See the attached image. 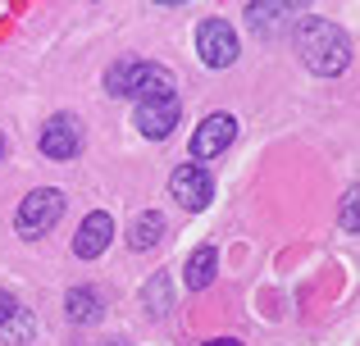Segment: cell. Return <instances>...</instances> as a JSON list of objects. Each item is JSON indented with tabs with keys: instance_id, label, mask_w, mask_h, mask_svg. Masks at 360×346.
<instances>
[{
	"instance_id": "6da1fadb",
	"label": "cell",
	"mask_w": 360,
	"mask_h": 346,
	"mask_svg": "<svg viewBox=\"0 0 360 346\" xmlns=\"http://www.w3.org/2000/svg\"><path fill=\"white\" fill-rule=\"evenodd\" d=\"M297 55L315 78H333L347 69V36L328 18H301L297 23Z\"/></svg>"
},
{
	"instance_id": "7a4b0ae2",
	"label": "cell",
	"mask_w": 360,
	"mask_h": 346,
	"mask_svg": "<svg viewBox=\"0 0 360 346\" xmlns=\"http://www.w3.org/2000/svg\"><path fill=\"white\" fill-rule=\"evenodd\" d=\"M60 214H64V192H55V187L27 192L23 205H18V237H27V241L46 237V232L60 223Z\"/></svg>"
},
{
	"instance_id": "3957f363",
	"label": "cell",
	"mask_w": 360,
	"mask_h": 346,
	"mask_svg": "<svg viewBox=\"0 0 360 346\" xmlns=\"http://www.w3.org/2000/svg\"><path fill=\"white\" fill-rule=\"evenodd\" d=\"M196 55H201L210 69H229V64H238L242 41H238V32H233V23H224V18H205V23L196 27Z\"/></svg>"
},
{
	"instance_id": "277c9868",
	"label": "cell",
	"mask_w": 360,
	"mask_h": 346,
	"mask_svg": "<svg viewBox=\"0 0 360 346\" xmlns=\"http://www.w3.org/2000/svg\"><path fill=\"white\" fill-rule=\"evenodd\" d=\"M169 192H174V201L183 205V210H205V205L214 201V178L205 173V164H178L174 178H169Z\"/></svg>"
},
{
	"instance_id": "5b68a950",
	"label": "cell",
	"mask_w": 360,
	"mask_h": 346,
	"mask_svg": "<svg viewBox=\"0 0 360 346\" xmlns=\"http://www.w3.org/2000/svg\"><path fill=\"white\" fill-rule=\"evenodd\" d=\"M233 137H238V119H233V114H210V119H205V124L192 133V164L219 160V155L233 146Z\"/></svg>"
},
{
	"instance_id": "8992f818",
	"label": "cell",
	"mask_w": 360,
	"mask_h": 346,
	"mask_svg": "<svg viewBox=\"0 0 360 346\" xmlns=\"http://www.w3.org/2000/svg\"><path fill=\"white\" fill-rule=\"evenodd\" d=\"M178 119H183V105H178V96L141 100V105H137V133L150 137V142H160V137H169V133L178 128Z\"/></svg>"
},
{
	"instance_id": "52a82bcc",
	"label": "cell",
	"mask_w": 360,
	"mask_h": 346,
	"mask_svg": "<svg viewBox=\"0 0 360 346\" xmlns=\"http://www.w3.org/2000/svg\"><path fill=\"white\" fill-rule=\"evenodd\" d=\"M41 151L51 160H73L82 151V124L73 114H55L51 124L41 128Z\"/></svg>"
},
{
	"instance_id": "ba28073f",
	"label": "cell",
	"mask_w": 360,
	"mask_h": 346,
	"mask_svg": "<svg viewBox=\"0 0 360 346\" xmlns=\"http://www.w3.org/2000/svg\"><path fill=\"white\" fill-rule=\"evenodd\" d=\"M110 237H115V219H110L105 210L87 214L82 228H78V237H73V255H78V260H96L101 251L110 246Z\"/></svg>"
},
{
	"instance_id": "9c48e42d",
	"label": "cell",
	"mask_w": 360,
	"mask_h": 346,
	"mask_svg": "<svg viewBox=\"0 0 360 346\" xmlns=\"http://www.w3.org/2000/svg\"><path fill=\"white\" fill-rule=\"evenodd\" d=\"M128 96L137 100H160V96H174V73L165 69V64H132V87Z\"/></svg>"
},
{
	"instance_id": "30bf717a",
	"label": "cell",
	"mask_w": 360,
	"mask_h": 346,
	"mask_svg": "<svg viewBox=\"0 0 360 346\" xmlns=\"http://www.w3.org/2000/svg\"><path fill=\"white\" fill-rule=\"evenodd\" d=\"M214 269H219V255H214V246L192 251V260H187V292H205V287L214 283Z\"/></svg>"
},
{
	"instance_id": "8fae6325",
	"label": "cell",
	"mask_w": 360,
	"mask_h": 346,
	"mask_svg": "<svg viewBox=\"0 0 360 346\" xmlns=\"http://www.w3.org/2000/svg\"><path fill=\"white\" fill-rule=\"evenodd\" d=\"M64 310H69L73 324H96L105 305H101V292H96V287H73L69 301H64Z\"/></svg>"
},
{
	"instance_id": "7c38bea8",
	"label": "cell",
	"mask_w": 360,
	"mask_h": 346,
	"mask_svg": "<svg viewBox=\"0 0 360 346\" xmlns=\"http://www.w3.org/2000/svg\"><path fill=\"white\" fill-rule=\"evenodd\" d=\"M160 237H165V219H160L155 210L132 219V228H128V246H132V251H150Z\"/></svg>"
},
{
	"instance_id": "4fadbf2b",
	"label": "cell",
	"mask_w": 360,
	"mask_h": 346,
	"mask_svg": "<svg viewBox=\"0 0 360 346\" xmlns=\"http://www.w3.org/2000/svg\"><path fill=\"white\" fill-rule=\"evenodd\" d=\"M246 18H251V27H278L292 18V5H283V0H274V5H246Z\"/></svg>"
},
{
	"instance_id": "5bb4252c",
	"label": "cell",
	"mask_w": 360,
	"mask_h": 346,
	"mask_svg": "<svg viewBox=\"0 0 360 346\" xmlns=\"http://www.w3.org/2000/svg\"><path fill=\"white\" fill-rule=\"evenodd\" d=\"M132 64H137V60H119L115 69L105 73V91H110V96H128V87H132Z\"/></svg>"
},
{
	"instance_id": "9a60e30c",
	"label": "cell",
	"mask_w": 360,
	"mask_h": 346,
	"mask_svg": "<svg viewBox=\"0 0 360 346\" xmlns=\"http://www.w3.org/2000/svg\"><path fill=\"white\" fill-rule=\"evenodd\" d=\"M27 333H32V314H27V310H14V319H9V342H23Z\"/></svg>"
},
{
	"instance_id": "2e32d148",
	"label": "cell",
	"mask_w": 360,
	"mask_h": 346,
	"mask_svg": "<svg viewBox=\"0 0 360 346\" xmlns=\"http://www.w3.org/2000/svg\"><path fill=\"white\" fill-rule=\"evenodd\" d=\"M342 228H347V232H356V228H360V219H356V187L342 196Z\"/></svg>"
},
{
	"instance_id": "e0dca14e",
	"label": "cell",
	"mask_w": 360,
	"mask_h": 346,
	"mask_svg": "<svg viewBox=\"0 0 360 346\" xmlns=\"http://www.w3.org/2000/svg\"><path fill=\"white\" fill-rule=\"evenodd\" d=\"M14 310H18V301H14L9 292H0V328H5V324L14 319Z\"/></svg>"
},
{
	"instance_id": "ac0fdd59",
	"label": "cell",
	"mask_w": 360,
	"mask_h": 346,
	"mask_svg": "<svg viewBox=\"0 0 360 346\" xmlns=\"http://www.w3.org/2000/svg\"><path fill=\"white\" fill-rule=\"evenodd\" d=\"M205 346H242V342H233V338H219V342H205Z\"/></svg>"
},
{
	"instance_id": "d6986e66",
	"label": "cell",
	"mask_w": 360,
	"mask_h": 346,
	"mask_svg": "<svg viewBox=\"0 0 360 346\" xmlns=\"http://www.w3.org/2000/svg\"><path fill=\"white\" fill-rule=\"evenodd\" d=\"M5 151H9V142H5V133H0V160H5Z\"/></svg>"
}]
</instances>
